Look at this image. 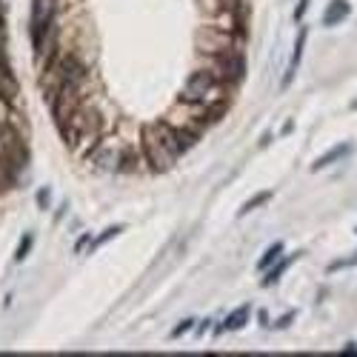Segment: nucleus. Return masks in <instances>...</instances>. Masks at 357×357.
<instances>
[{
	"mask_svg": "<svg viewBox=\"0 0 357 357\" xmlns=\"http://www.w3.org/2000/svg\"><path fill=\"white\" fill-rule=\"evenodd\" d=\"M226 83L209 72V69H200V72H191L189 80L183 83V101L189 106H206V103H215L220 97H226Z\"/></svg>",
	"mask_w": 357,
	"mask_h": 357,
	"instance_id": "1",
	"label": "nucleus"
},
{
	"mask_svg": "<svg viewBox=\"0 0 357 357\" xmlns=\"http://www.w3.org/2000/svg\"><path fill=\"white\" fill-rule=\"evenodd\" d=\"M140 143H143V157H146V163H149L155 172H169V169L174 166L177 155L163 143V137H160V132L155 129V123L143 129V140H140Z\"/></svg>",
	"mask_w": 357,
	"mask_h": 357,
	"instance_id": "2",
	"label": "nucleus"
},
{
	"mask_svg": "<svg viewBox=\"0 0 357 357\" xmlns=\"http://www.w3.org/2000/svg\"><path fill=\"white\" fill-rule=\"evenodd\" d=\"M55 23H57V0H31V43H35V55L43 52V40Z\"/></svg>",
	"mask_w": 357,
	"mask_h": 357,
	"instance_id": "3",
	"label": "nucleus"
},
{
	"mask_svg": "<svg viewBox=\"0 0 357 357\" xmlns=\"http://www.w3.org/2000/svg\"><path fill=\"white\" fill-rule=\"evenodd\" d=\"M212 72L220 83L226 86H237L243 83V77H246V57H243L237 49H223V52L215 55V69H209Z\"/></svg>",
	"mask_w": 357,
	"mask_h": 357,
	"instance_id": "4",
	"label": "nucleus"
},
{
	"mask_svg": "<svg viewBox=\"0 0 357 357\" xmlns=\"http://www.w3.org/2000/svg\"><path fill=\"white\" fill-rule=\"evenodd\" d=\"M55 75H57V89H80L89 77L83 60L75 55H63L60 63L55 66Z\"/></svg>",
	"mask_w": 357,
	"mask_h": 357,
	"instance_id": "5",
	"label": "nucleus"
},
{
	"mask_svg": "<svg viewBox=\"0 0 357 357\" xmlns=\"http://www.w3.org/2000/svg\"><path fill=\"white\" fill-rule=\"evenodd\" d=\"M349 14H352L349 0H332L329 9L323 12V26H337V23H343Z\"/></svg>",
	"mask_w": 357,
	"mask_h": 357,
	"instance_id": "6",
	"label": "nucleus"
},
{
	"mask_svg": "<svg viewBox=\"0 0 357 357\" xmlns=\"http://www.w3.org/2000/svg\"><path fill=\"white\" fill-rule=\"evenodd\" d=\"M306 38H309V29H300L298 31V43H295V52H291V63H289V72H286V77H283V89L291 83V77L298 75V66H300V60H303V46H306Z\"/></svg>",
	"mask_w": 357,
	"mask_h": 357,
	"instance_id": "7",
	"label": "nucleus"
},
{
	"mask_svg": "<svg viewBox=\"0 0 357 357\" xmlns=\"http://www.w3.org/2000/svg\"><path fill=\"white\" fill-rule=\"evenodd\" d=\"M346 155H352V143H340V146H334L332 152L320 155V157L315 160V163H312V172H320V169H326V166L337 163V160H343Z\"/></svg>",
	"mask_w": 357,
	"mask_h": 357,
	"instance_id": "8",
	"label": "nucleus"
},
{
	"mask_svg": "<svg viewBox=\"0 0 357 357\" xmlns=\"http://www.w3.org/2000/svg\"><path fill=\"white\" fill-rule=\"evenodd\" d=\"M246 320H249V306H240V309H235L229 317H226L220 332H237V329L246 326Z\"/></svg>",
	"mask_w": 357,
	"mask_h": 357,
	"instance_id": "9",
	"label": "nucleus"
},
{
	"mask_svg": "<svg viewBox=\"0 0 357 357\" xmlns=\"http://www.w3.org/2000/svg\"><path fill=\"white\" fill-rule=\"evenodd\" d=\"M295 257H298V254H291V257H280L278 266H269V269H266V278H263L261 283H263V286H274V283L280 280V274L291 266V261H295Z\"/></svg>",
	"mask_w": 357,
	"mask_h": 357,
	"instance_id": "10",
	"label": "nucleus"
},
{
	"mask_svg": "<svg viewBox=\"0 0 357 357\" xmlns=\"http://www.w3.org/2000/svg\"><path fill=\"white\" fill-rule=\"evenodd\" d=\"M280 257H283V243L278 240V243H272V246L263 252V257H261V261H257V269H261V272H266L272 263H278Z\"/></svg>",
	"mask_w": 357,
	"mask_h": 357,
	"instance_id": "11",
	"label": "nucleus"
},
{
	"mask_svg": "<svg viewBox=\"0 0 357 357\" xmlns=\"http://www.w3.org/2000/svg\"><path fill=\"white\" fill-rule=\"evenodd\" d=\"M94 163L103 172H115V169H120V152H101L94 157Z\"/></svg>",
	"mask_w": 357,
	"mask_h": 357,
	"instance_id": "12",
	"label": "nucleus"
},
{
	"mask_svg": "<svg viewBox=\"0 0 357 357\" xmlns=\"http://www.w3.org/2000/svg\"><path fill=\"white\" fill-rule=\"evenodd\" d=\"M269 200H272V191H261V194H254L252 200H246V203H243V209L237 212V217H246L249 212H254L257 206H263V203H269Z\"/></svg>",
	"mask_w": 357,
	"mask_h": 357,
	"instance_id": "13",
	"label": "nucleus"
},
{
	"mask_svg": "<svg viewBox=\"0 0 357 357\" xmlns=\"http://www.w3.org/2000/svg\"><path fill=\"white\" fill-rule=\"evenodd\" d=\"M120 232H126V226H123V223H118V226H109V229H106V232H103V235L97 237V240L92 243V246H89V254H92V252H97V249H101L103 243H109L111 237H118Z\"/></svg>",
	"mask_w": 357,
	"mask_h": 357,
	"instance_id": "14",
	"label": "nucleus"
},
{
	"mask_svg": "<svg viewBox=\"0 0 357 357\" xmlns=\"http://www.w3.org/2000/svg\"><path fill=\"white\" fill-rule=\"evenodd\" d=\"M31 243H35V237H31V235H26V237L21 240V246H18V254H14V261H18V263L23 261V257L29 254V249H31Z\"/></svg>",
	"mask_w": 357,
	"mask_h": 357,
	"instance_id": "15",
	"label": "nucleus"
},
{
	"mask_svg": "<svg viewBox=\"0 0 357 357\" xmlns=\"http://www.w3.org/2000/svg\"><path fill=\"white\" fill-rule=\"evenodd\" d=\"M191 326H194V320H191V317H186V320H181V323H177V326L172 329V337H183L186 332H191Z\"/></svg>",
	"mask_w": 357,
	"mask_h": 357,
	"instance_id": "16",
	"label": "nucleus"
},
{
	"mask_svg": "<svg viewBox=\"0 0 357 357\" xmlns=\"http://www.w3.org/2000/svg\"><path fill=\"white\" fill-rule=\"evenodd\" d=\"M306 12H309V0H298V9H295V21H303Z\"/></svg>",
	"mask_w": 357,
	"mask_h": 357,
	"instance_id": "17",
	"label": "nucleus"
},
{
	"mask_svg": "<svg viewBox=\"0 0 357 357\" xmlns=\"http://www.w3.org/2000/svg\"><path fill=\"white\" fill-rule=\"evenodd\" d=\"M291 320H295V312H289V315H283V317H280L278 323H274V326H278V329H286V326H289Z\"/></svg>",
	"mask_w": 357,
	"mask_h": 357,
	"instance_id": "18",
	"label": "nucleus"
},
{
	"mask_svg": "<svg viewBox=\"0 0 357 357\" xmlns=\"http://www.w3.org/2000/svg\"><path fill=\"white\" fill-rule=\"evenodd\" d=\"M38 200H40V206H46V203H49V191H40V194H38Z\"/></svg>",
	"mask_w": 357,
	"mask_h": 357,
	"instance_id": "19",
	"label": "nucleus"
},
{
	"mask_svg": "<svg viewBox=\"0 0 357 357\" xmlns=\"http://www.w3.org/2000/svg\"><path fill=\"white\" fill-rule=\"evenodd\" d=\"M0 135H3V123H0ZM0 152H3V140H0Z\"/></svg>",
	"mask_w": 357,
	"mask_h": 357,
	"instance_id": "20",
	"label": "nucleus"
},
{
	"mask_svg": "<svg viewBox=\"0 0 357 357\" xmlns=\"http://www.w3.org/2000/svg\"><path fill=\"white\" fill-rule=\"evenodd\" d=\"M354 109H357V101H354Z\"/></svg>",
	"mask_w": 357,
	"mask_h": 357,
	"instance_id": "21",
	"label": "nucleus"
}]
</instances>
